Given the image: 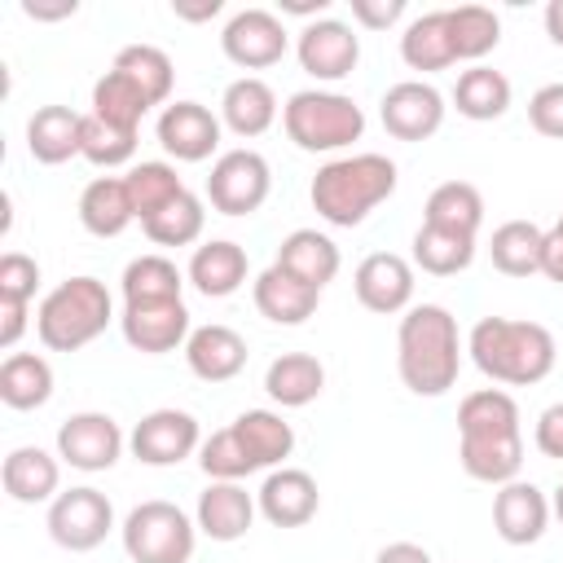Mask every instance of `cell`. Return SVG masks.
<instances>
[{
    "mask_svg": "<svg viewBox=\"0 0 563 563\" xmlns=\"http://www.w3.org/2000/svg\"><path fill=\"white\" fill-rule=\"evenodd\" d=\"M471 356L493 383L532 387L554 369V334L541 321L484 317L471 330Z\"/></svg>",
    "mask_w": 563,
    "mask_h": 563,
    "instance_id": "6da1fadb",
    "label": "cell"
},
{
    "mask_svg": "<svg viewBox=\"0 0 563 563\" xmlns=\"http://www.w3.org/2000/svg\"><path fill=\"white\" fill-rule=\"evenodd\" d=\"M400 378L413 396H444L457 383V321L440 303H418L400 321Z\"/></svg>",
    "mask_w": 563,
    "mask_h": 563,
    "instance_id": "7a4b0ae2",
    "label": "cell"
},
{
    "mask_svg": "<svg viewBox=\"0 0 563 563\" xmlns=\"http://www.w3.org/2000/svg\"><path fill=\"white\" fill-rule=\"evenodd\" d=\"M396 189V163L387 154H352L334 158L312 176V207L330 224H361L383 198Z\"/></svg>",
    "mask_w": 563,
    "mask_h": 563,
    "instance_id": "3957f363",
    "label": "cell"
},
{
    "mask_svg": "<svg viewBox=\"0 0 563 563\" xmlns=\"http://www.w3.org/2000/svg\"><path fill=\"white\" fill-rule=\"evenodd\" d=\"M110 321V295L97 277H70L57 290L44 295L35 325L44 347L53 352H79L84 343H92Z\"/></svg>",
    "mask_w": 563,
    "mask_h": 563,
    "instance_id": "277c9868",
    "label": "cell"
},
{
    "mask_svg": "<svg viewBox=\"0 0 563 563\" xmlns=\"http://www.w3.org/2000/svg\"><path fill=\"white\" fill-rule=\"evenodd\" d=\"M286 132L308 154H317V150H343V145L361 141L365 114L343 92H295L286 101Z\"/></svg>",
    "mask_w": 563,
    "mask_h": 563,
    "instance_id": "5b68a950",
    "label": "cell"
},
{
    "mask_svg": "<svg viewBox=\"0 0 563 563\" xmlns=\"http://www.w3.org/2000/svg\"><path fill=\"white\" fill-rule=\"evenodd\" d=\"M123 550L132 563H189L194 523L172 501H141L123 523Z\"/></svg>",
    "mask_w": 563,
    "mask_h": 563,
    "instance_id": "8992f818",
    "label": "cell"
},
{
    "mask_svg": "<svg viewBox=\"0 0 563 563\" xmlns=\"http://www.w3.org/2000/svg\"><path fill=\"white\" fill-rule=\"evenodd\" d=\"M207 198L220 216H251L268 198V163L255 150H229L207 176Z\"/></svg>",
    "mask_w": 563,
    "mask_h": 563,
    "instance_id": "52a82bcc",
    "label": "cell"
},
{
    "mask_svg": "<svg viewBox=\"0 0 563 563\" xmlns=\"http://www.w3.org/2000/svg\"><path fill=\"white\" fill-rule=\"evenodd\" d=\"M114 523V510L106 501V493L97 488H70V493H57L53 506H48V532L62 550H92L106 541Z\"/></svg>",
    "mask_w": 563,
    "mask_h": 563,
    "instance_id": "ba28073f",
    "label": "cell"
},
{
    "mask_svg": "<svg viewBox=\"0 0 563 563\" xmlns=\"http://www.w3.org/2000/svg\"><path fill=\"white\" fill-rule=\"evenodd\" d=\"M444 123V97L422 79H400L383 92V128L396 141H427Z\"/></svg>",
    "mask_w": 563,
    "mask_h": 563,
    "instance_id": "9c48e42d",
    "label": "cell"
},
{
    "mask_svg": "<svg viewBox=\"0 0 563 563\" xmlns=\"http://www.w3.org/2000/svg\"><path fill=\"white\" fill-rule=\"evenodd\" d=\"M220 44H224V57H229L233 66H242V70H264V66L282 62V53H286V26H282V18L268 13V9H242V13L224 26Z\"/></svg>",
    "mask_w": 563,
    "mask_h": 563,
    "instance_id": "30bf717a",
    "label": "cell"
},
{
    "mask_svg": "<svg viewBox=\"0 0 563 563\" xmlns=\"http://www.w3.org/2000/svg\"><path fill=\"white\" fill-rule=\"evenodd\" d=\"M361 62V40L339 18H317L299 31V66L312 79H343Z\"/></svg>",
    "mask_w": 563,
    "mask_h": 563,
    "instance_id": "8fae6325",
    "label": "cell"
},
{
    "mask_svg": "<svg viewBox=\"0 0 563 563\" xmlns=\"http://www.w3.org/2000/svg\"><path fill=\"white\" fill-rule=\"evenodd\" d=\"M123 431L110 413H75L57 427V453L75 471H110L119 462Z\"/></svg>",
    "mask_w": 563,
    "mask_h": 563,
    "instance_id": "7c38bea8",
    "label": "cell"
},
{
    "mask_svg": "<svg viewBox=\"0 0 563 563\" xmlns=\"http://www.w3.org/2000/svg\"><path fill=\"white\" fill-rule=\"evenodd\" d=\"M198 449V422L185 409H154L132 431V453L145 466H176Z\"/></svg>",
    "mask_w": 563,
    "mask_h": 563,
    "instance_id": "4fadbf2b",
    "label": "cell"
},
{
    "mask_svg": "<svg viewBox=\"0 0 563 563\" xmlns=\"http://www.w3.org/2000/svg\"><path fill=\"white\" fill-rule=\"evenodd\" d=\"M158 145L180 163H202L220 145V123L198 101H172L158 114Z\"/></svg>",
    "mask_w": 563,
    "mask_h": 563,
    "instance_id": "5bb4252c",
    "label": "cell"
},
{
    "mask_svg": "<svg viewBox=\"0 0 563 563\" xmlns=\"http://www.w3.org/2000/svg\"><path fill=\"white\" fill-rule=\"evenodd\" d=\"M352 286H356V299L369 312H383L387 317V312H400L409 303V295H413V268H409V260H400L391 251H374V255H365L356 264Z\"/></svg>",
    "mask_w": 563,
    "mask_h": 563,
    "instance_id": "9a60e30c",
    "label": "cell"
},
{
    "mask_svg": "<svg viewBox=\"0 0 563 563\" xmlns=\"http://www.w3.org/2000/svg\"><path fill=\"white\" fill-rule=\"evenodd\" d=\"M545 523H550V501L537 484H523V479L501 484V493L493 497V528L501 541L532 545V541H541Z\"/></svg>",
    "mask_w": 563,
    "mask_h": 563,
    "instance_id": "2e32d148",
    "label": "cell"
},
{
    "mask_svg": "<svg viewBox=\"0 0 563 563\" xmlns=\"http://www.w3.org/2000/svg\"><path fill=\"white\" fill-rule=\"evenodd\" d=\"M84 123H88V114H79L70 106H40L26 119V150H31V158L57 167V163L84 154Z\"/></svg>",
    "mask_w": 563,
    "mask_h": 563,
    "instance_id": "e0dca14e",
    "label": "cell"
},
{
    "mask_svg": "<svg viewBox=\"0 0 563 563\" xmlns=\"http://www.w3.org/2000/svg\"><path fill=\"white\" fill-rule=\"evenodd\" d=\"M321 506V493H317V479L299 466H282L264 479L260 488V510L273 528H303Z\"/></svg>",
    "mask_w": 563,
    "mask_h": 563,
    "instance_id": "ac0fdd59",
    "label": "cell"
},
{
    "mask_svg": "<svg viewBox=\"0 0 563 563\" xmlns=\"http://www.w3.org/2000/svg\"><path fill=\"white\" fill-rule=\"evenodd\" d=\"M185 334H189V308H185V299L123 308V339L136 352H154V356L158 352H172Z\"/></svg>",
    "mask_w": 563,
    "mask_h": 563,
    "instance_id": "d6986e66",
    "label": "cell"
},
{
    "mask_svg": "<svg viewBox=\"0 0 563 563\" xmlns=\"http://www.w3.org/2000/svg\"><path fill=\"white\" fill-rule=\"evenodd\" d=\"M185 361L202 383H229L246 365V339L233 325H198L185 339Z\"/></svg>",
    "mask_w": 563,
    "mask_h": 563,
    "instance_id": "ffe728a7",
    "label": "cell"
},
{
    "mask_svg": "<svg viewBox=\"0 0 563 563\" xmlns=\"http://www.w3.org/2000/svg\"><path fill=\"white\" fill-rule=\"evenodd\" d=\"M255 519V501L242 484L233 479H216L207 493H198V528L211 537V541H238L246 537Z\"/></svg>",
    "mask_w": 563,
    "mask_h": 563,
    "instance_id": "44dd1931",
    "label": "cell"
},
{
    "mask_svg": "<svg viewBox=\"0 0 563 563\" xmlns=\"http://www.w3.org/2000/svg\"><path fill=\"white\" fill-rule=\"evenodd\" d=\"M317 299H321L317 286L290 277V273L277 268V264L255 277V308H260L268 321H277V325H299V321H308V317L317 312Z\"/></svg>",
    "mask_w": 563,
    "mask_h": 563,
    "instance_id": "7402d4cb",
    "label": "cell"
},
{
    "mask_svg": "<svg viewBox=\"0 0 563 563\" xmlns=\"http://www.w3.org/2000/svg\"><path fill=\"white\" fill-rule=\"evenodd\" d=\"M79 220H84V229H88L92 238H119V233L136 220L128 180H123V176H97V180L79 194Z\"/></svg>",
    "mask_w": 563,
    "mask_h": 563,
    "instance_id": "603a6c76",
    "label": "cell"
},
{
    "mask_svg": "<svg viewBox=\"0 0 563 563\" xmlns=\"http://www.w3.org/2000/svg\"><path fill=\"white\" fill-rule=\"evenodd\" d=\"M277 268H286L290 277H299L317 290H325V282H334V273H339V246L317 229H295L277 246Z\"/></svg>",
    "mask_w": 563,
    "mask_h": 563,
    "instance_id": "cb8c5ba5",
    "label": "cell"
},
{
    "mask_svg": "<svg viewBox=\"0 0 563 563\" xmlns=\"http://www.w3.org/2000/svg\"><path fill=\"white\" fill-rule=\"evenodd\" d=\"M321 387H325V365L308 352H282L264 374V391L286 409H299V405L317 400Z\"/></svg>",
    "mask_w": 563,
    "mask_h": 563,
    "instance_id": "d4e9b609",
    "label": "cell"
},
{
    "mask_svg": "<svg viewBox=\"0 0 563 563\" xmlns=\"http://www.w3.org/2000/svg\"><path fill=\"white\" fill-rule=\"evenodd\" d=\"M493 268L506 277H532L541 273V255H545V229H537L532 220H506L493 229Z\"/></svg>",
    "mask_w": 563,
    "mask_h": 563,
    "instance_id": "484cf974",
    "label": "cell"
},
{
    "mask_svg": "<svg viewBox=\"0 0 563 563\" xmlns=\"http://www.w3.org/2000/svg\"><path fill=\"white\" fill-rule=\"evenodd\" d=\"M189 282L207 295V299H224L246 282V251L238 242H207L194 251L189 260Z\"/></svg>",
    "mask_w": 563,
    "mask_h": 563,
    "instance_id": "4316f807",
    "label": "cell"
},
{
    "mask_svg": "<svg viewBox=\"0 0 563 563\" xmlns=\"http://www.w3.org/2000/svg\"><path fill=\"white\" fill-rule=\"evenodd\" d=\"M457 431L462 440H497V435H519V405L501 387L471 391L457 409Z\"/></svg>",
    "mask_w": 563,
    "mask_h": 563,
    "instance_id": "83f0119b",
    "label": "cell"
},
{
    "mask_svg": "<svg viewBox=\"0 0 563 563\" xmlns=\"http://www.w3.org/2000/svg\"><path fill=\"white\" fill-rule=\"evenodd\" d=\"M57 457H48L44 449H13L9 457H4V466H0V484H4V493L13 497V501H22V506H35V501H44V497H53L57 493Z\"/></svg>",
    "mask_w": 563,
    "mask_h": 563,
    "instance_id": "f1b7e54d",
    "label": "cell"
},
{
    "mask_svg": "<svg viewBox=\"0 0 563 563\" xmlns=\"http://www.w3.org/2000/svg\"><path fill=\"white\" fill-rule=\"evenodd\" d=\"M220 110H224V123H229L238 136H260V132H268L273 119H277V97H273V88H268L264 79L242 75V79H233V84L224 88Z\"/></svg>",
    "mask_w": 563,
    "mask_h": 563,
    "instance_id": "f546056e",
    "label": "cell"
},
{
    "mask_svg": "<svg viewBox=\"0 0 563 563\" xmlns=\"http://www.w3.org/2000/svg\"><path fill=\"white\" fill-rule=\"evenodd\" d=\"M479 220H484V194L471 180H444V185H435L431 198H427V211H422V224L453 229V233H466V238H475Z\"/></svg>",
    "mask_w": 563,
    "mask_h": 563,
    "instance_id": "4dcf8cb0",
    "label": "cell"
},
{
    "mask_svg": "<svg viewBox=\"0 0 563 563\" xmlns=\"http://www.w3.org/2000/svg\"><path fill=\"white\" fill-rule=\"evenodd\" d=\"M53 396V369L35 352H13L0 365V400L9 409H40Z\"/></svg>",
    "mask_w": 563,
    "mask_h": 563,
    "instance_id": "1f68e13d",
    "label": "cell"
},
{
    "mask_svg": "<svg viewBox=\"0 0 563 563\" xmlns=\"http://www.w3.org/2000/svg\"><path fill=\"white\" fill-rule=\"evenodd\" d=\"M462 471L479 484H510L523 466V440L519 435H497V440H462L457 444Z\"/></svg>",
    "mask_w": 563,
    "mask_h": 563,
    "instance_id": "d6a6232c",
    "label": "cell"
},
{
    "mask_svg": "<svg viewBox=\"0 0 563 563\" xmlns=\"http://www.w3.org/2000/svg\"><path fill=\"white\" fill-rule=\"evenodd\" d=\"M400 57L409 62V70H444L453 66V40H449V9L422 13L418 22H409V31L400 35Z\"/></svg>",
    "mask_w": 563,
    "mask_h": 563,
    "instance_id": "836d02e7",
    "label": "cell"
},
{
    "mask_svg": "<svg viewBox=\"0 0 563 563\" xmlns=\"http://www.w3.org/2000/svg\"><path fill=\"white\" fill-rule=\"evenodd\" d=\"M453 106L457 114L484 123V119H501L506 106H510V79L493 66H471L457 75V88H453Z\"/></svg>",
    "mask_w": 563,
    "mask_h": 563,
    "instance_id": "e575fe53",
    "label": "cell"
},
{
    "mask_svg": "<svg viewBox=\"0 0 563 563\" xmlns=\"http://www.w3.org/2000/svg\"><path fill=\"white\" fill-rule=\"evenodd\" d=\"M413 260H418V268L431 273V277H453V273H462V268L475 260V238L453 233V229L422 224V229L413 233Z\"/></svg>",
    "mask_w": 563,
    "mask_h": 563,
    "instance_id": "d590c367",
    "label": "cell"
},
{
    "mask_svg": "<svg viewBox=\"0 0 563 563\" xmlns=\"http://www.w3.org/2000/svg\"><path fill=\"white\" fill-rule=\"evenodd\" d=\"M110 70L128 75V79L150 97V106H163L167 92H172V79H176L172 57H167L158 44H128V48H119V57H114Z\"/></svg>",
    "mask_w": 563,
    "mask_h": 563,
    "instance_id": "8d00e7d4",
    "label": "cell"
},
{
    "mask_svg": "<svg viewBox=\"0 0 563 563\" xmlns=\"http://www.w3.org/2000/svg\"><path fill=\"white\" fill-rule=\"evenodd\" d=\"M449 40H453V57L475 62L497 48L501 22L488 4H457V9H449Z\"/></svg>",
    "mask_w": 563,
    "mask_h": 563,
    "instance_id": "74e56055",
    "label": "cell"
},
{
    "mask_svg": "<svg viewBox=\"0 0 563 563\" xmlns=\"http://www.w3.org/2000/svg\"><path fill=\"white\" fill-rule=\"evenodd\" d=\"M123 299L132 303H167L180 299V273L167 255H141L123 268Z\"/></svg>",
    "mask_w": 563,
    "mask_h": 563,
    "instance_id": "f35d334b",
    "label": "cell"
},
{
    "mask_svg": "<svg viewBox=\"0 0 563 563\" xmlns=\"http://www.w3.org/2000/svg\"><path fill=\"white\" fill-rule=\"evenodd\" d=\"M150 110V97L119 70H106L92 84V114L114 128H141V114Z\"/></svg>",
    "mask_w": 563,
    "mask_h": 563,
    "instance_id": "ab89813d",
    "label": "cell"
},
{
    "mask_svg": "<svg viewBox=\"0 0 563 563\" xmlns=\"http://www.w3.org/2000/svg\"><path fill=\"white\" fill-rule=\"evenodd\" d=\"M233 431L246 440V449H251V457H255L260 466H277V462H286L290 449H295L290 422H282V418L268 413V409H246V413L233 422Z\"/></svg>",
    "mask_w": 563,
    "mask_h": 563,
    "instance_id": "60d3db41",
    "label": "cell"
},
{
    "mask_svg": "<svg viewBox=\"0 0 563 563\" xmlns=\"http://www.w3.org/2000/svg\"><path fill=\"white\" fill-rule=\"evenodd\" d=\"M128 194H132V207H136V220H150L154 211H163L167 202H176L185 194L176 167L167 163H136L128 176Z\"/></svg>",
    "mask_w": 563,
    "mask_h": 563,
    "instance_id": "b9f144b4",
    "label": "cell"
},
{
    "mask_svg": "<svg viewBox=\"0 0 563 563\" xmlns=\"http://www.w3.org/2000/svg\"><path fill=\"white\" fill-rule=\"evenodd\" d=\"M145 238L154 246H189L198 233H202V202L185 189L176 202H167L163 211H154L150 220H141Z\"/></svg>",
    "mask_w": 563,
    "mask_h": 563,
    "instance_id": "7bdbcfd3",
    "label": "cell"
},
{
    "mask_svg": "<svg viewBox=\"0 0 563 563\" xmlns=\"http://www.w3.org/2000/svg\"><path fill=\"white\" fill-rule=\"evenodd\" d=\"M202 471L211 475V479H242V475H251V471H260V462L251 457V449H246V440L233 431V427H224V431H216L207 444H202Z\"/></svg>",
    "mask_w": 563,
    "mask_h": 563,
    "instance_id": "ee69618b",
    "label": "cell"
},
{
    "mask_svg": "<svg viewBox=\"0 0 563 563\" xmlns=\"http://www.w3.org/2000/svg\"><path fill=\"white\" fill-rule=\"evenodd\" d=\"M136 154V128H114L97 114H88L84 123V158L97 167H119Z\"/></svg>",
    "mask_w": 563,
    "mask_h": 563,
    "instance_id": "f6af8a7d",
    "label": "cell"
},
{
    "mask_svg": "<svg viewBox=\"0 0 563 563\" xmlns=\"http://www.w3.org/2000/svg\"><path fill=\"white\" fill-rule=\"evenodd\" d=\"M40 286V264L22 251H4L0 255V299H18V303H31Z\"/></svg>",
    "mask_w": 563,
    "mask_h": 563,
    "instance_id": "bcb514c9",
    "label": "cell"
},
{
    "mask_svg": "<svg viewBox=\"0 0 563 563\" xmlns=\"http://www.w3.org/2000/svg\"><path fill=\"white\" fill-rule=\"evenodd\" d=\"M528 123L550 136V141H563V84H545L532 92L528 101Z\"/></svg>",
    "mask_w": 563,
    "mask_h": 563,
    "instance_id": "7dc6e473",
    "label": "cell"
},
{
    "mask_svg": "<svg viewBox=\"0 0 563 563\" xmlns=\"http://www.w3.org/2000/svg\"><path fill=\"white\" fill-rule=\"evenodd\" d=\"M405 13V0H352V18L369 31H387Z\"/></svg>",
    "mask_w": 563,
    "mask_h": 563,
    "instance_id": "c3c4849f",
    "label": "cell"
},
{
    "mask_svg": "<svg viewBox=\"0 0 563 563\" xmlns=\"http://www.w3.org/2000/svg\"><path fill=\"white\" fill-rule=\"evenodd\" d=\"M537 449L545 457H563V400L537 418Z\"/></svg>",
    "mask_w": 563,
    "mask_h": 563,
    "instance_id": "681fc988",
    "label": "cell"
},
{
    "mask_svg": "<svg viewBox=\"0 0 563 563\" xmlns=\"http://www.w3.org/2000/svg\"><path fill=\"white\" fill-rule=\"evenodd\" d=\"M26 330V303L18 299H0V347H13Z\"/></svg>",
    "mask_w": 563,
    "mask_h": 563,
    "instance_id": "f907efd6",
    "label": "cell"
},
{
    "mask_svg": "<svg viewBox=\"0 0 563 563\" xmlns=\"http://www.w3.org/2000/svg\"><path fill=\"white\" fill-rule=\"evenodd\" d=\"M75 9H79L75 0H22V13L35 18V22H62V18H70Z\"/></svg>",
    "mask_w": 563,
    "mask_h": 563,
    "instance_id": "816d5d0a",
    "label": "cell"
},
{
    "mask_svg": "<svg viewBox=\"0 0 563 563\" xmlns=\"http://www.w3.org/2000/svg\"><path fill=\"white\" fill-rule=\"evenodd\" d=\"M374 563H431V554L422 545H413V541H391V545L378 550Z\"/></svg>",
    "mask_w": 563,
    "mask_h": 563,
    "instance_id": "f5cc1de1",
    "label": "cell"
},
{
    "mask_svg": "<svg viewBox=\"0 0 563 563\" xmlns=\"http://www.w3.org/2000/svg\"><path fill=\"white\" fill-rule=\"evenodd\" d=\"M541 273L550 277V282H559L563 286V233H545V255H541Z\"/></svg>",
    "mask_w": 563,
    "mask_h": 563,
    "instance_id": "db71d44e",
    "label": "cell"
},
{
    "mask_svg": "<svg viewBox=\"0 0 563 563\" xmlns=\"http://www.w3.org/2000/svg\"><path fill=\"white\" fill-rule=\"evenodd\" d=\"M172 9H176V18H185V22H207V18L220 13V0H172Z\"/></svg>",
    "mask_w": 563,
    "mask_h": 563,
    "instance_id": "11a10c76",
    "label": "cell"
},
{
    "mask_svg": "<svg viewBox=\"0 0 563 563\" xmlns=\"http://www.w3.org/2000/svg\"><path fill=\"white\" fill-rule=\"evenodd\" d=\"M545 35L563 48V0H550L545 4Z\"/></svg>",
    "mask_w": 563,
    "mask_h": 563,
    "instance_id": "9f6ffc18",
    "label": "cell"
},
{
    "mask_svg": "<svg viewBox=\"0 0 563 563\" xmlns=\"http://www.w3.org/2000/svg\"><path fill=\"white\" fill-rule=\"evenodd\" d=\"M321 9H325V0H282V13H299V18L321 13Z\"/></svg>",
    "mask_w": 563,
    "mask_h": 563,
    "instance_id": "6f0895ef",
    "label": "cell"
},
{
    "mask_svg": "<svg viewBox=\"0 0 563 563\" xmlns=\"http://www.w3.org/2000/svg\"><path fill=\"white\" fill-rule=\"evenodd\" d=\"M0 233H9V194H0Z\"/></svg>",
    "mask_w": 563,
    "mask_h": 563,
    "instance_id": "680465c9",
    "label": "cell"
},
{
    "mask_svg": "<svg viewBox=\"0 0 563 563\" xmlns=\"http://www.w3.org/2000/svg\"><path fill=\"white\" fill-rule=\"evenodd\" d=\"M554 515H559V519H563V484H559V488H554Z\"/></svg>",
    "mask_w": 563,
    "mask_h": 563,
    "instance_id": "91938a15",
    "label": "cell"
},
{
    "mask_svg": "<svg viewBox=\"0 0 563 563\" xmlns=\"http://www.w3.org/2000/svg\"><path fill=\"white\" fill-rule=\"evenodd\" d=\"M554 233H563V216H559V224H554Z\"/></svg>",
    "mask_w": 563,
    "mask_h": 563,
    "instance_id": "94428289",
    "label": "cell"
}]
</instances>
